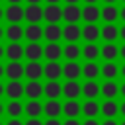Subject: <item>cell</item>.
Returning a JSON list of instances; mask_svg holds the SVG:
<instances>
[{"label":"cell","instance_id":"1","mask_svg":"<svg viewBox=\"0 0 125 125\" xmlns=\"http://www.w3.org/2000/svg\"><path fill=\"white\" fill-rule=\"evenodd\" d=\"M62 20L66 23H76L78 20H82V8H78L76 4H66V8H62Z\"/></svg>","mask_w":125,"mask_h":125},{"label":"cell","instance_id":"2","mask_svg":"<svg viewBox=\"0 0 125 125\" xmlns=\"http://www.w3.org/2000/svg\"><path fill=\"white\" fill-rule=\"evenodd\" d=\"M43 20H47V23H59V20H62V8L49 4L47 8H43Z\"/></svg>","mask_w":125,"mask_h":125},{"label":"cell","instance_id":"3","mask_svg":"<svg viewBox=\"0 0 125 125\" xmlns=\"http://www.w3.org/2000/svg\"><path fill=\"white\" fill-rule=\"evenodd\" d=\"M102 18V10L96 6V4H86L82 8V20L86 23H96L98 20Z\"/></svg>","mask_w":125,"mask_h":125},{"label":"cell","instance_id":"4","mask_svg":"<svg viewBox=\"0 0 125 125\" xmlns=\"http://www.w3.org/2000/svg\"><path fill=\"white\" fill-rule=\"evenodd\" d=\"M25 18V10L20 8V4H10V8H6V20L10 23H20Z\"/></svg>","mask_w":125,"mask_h":125},{"label":"cell","instance_id":"5","mask_svg":"<svg viewBox=\"0 0 125 125\" xmlns=\"http://www.w3.org/2000/svg\"><path fill=\"white\" fill-rule=\"evenodd\" d=\"M62 37L68 41V43H76L80 37H82V29L78 27V23H66L62 27Z\"/></svg>","mask_w":125,"mask_h":125},{"label":"cell","instance_id":"6","mask_svg":"<svg viewBox=\"0 0 125 125\" xmlns=\"http://www.w3.org/2000/svg\"><path fill=\"white\" fill-rule=\"evenodd\" d=\"M43 57L49 62H57L62 57V49L59 43H47V47H43Z\"/></svg>","mask_w":125,"mask_h":125},{"label":"cell","instance_id":"7","mask_svg":"<svg viewBox=\"0 0 125 125\" xmlns=\"http://www.w3.org/2000/svg\"><path fill=\"white\" fill-rule=\"evenodd\" d=\"M80 94H82V86L76 80H66V84L62 86V96L66 100H76Z\"/></svg>","mask_w":125,"mask_h":125},{"label":"cell","instance_id":"8","mask_svg":"<svg viewBox=\"0 0 125 125\" xmlns=\"http://www.w3.org/2000/svg\"><path fill=\"white\" fill-rule=\"evenodd\" d=\"M80 74H82V66H80L76 61H68V62L62 66V76H64L66 80H76Z\"/></svg>","mask_w":125,"mask_h":125},{"label":"cell","instance_id":"9","mask_svg":"<svg viewBox=\"0 0 125 125\" xmlns=\"http://www.w3.org/2000/svg\"><path fill=\"white\" fill-rule=\"evenodd\" d=\"M25 94V86L20 84V80H10V84L6 86V96L10 100H20Z\"/></svg>","mask_w":125,"mask_h":125},{"label":"cell","instance_id":"10","mask_svg":"<svg viewBox=\"0 0 125 125\" xmlns=\"http://www.w3.org/2000/svg\"><path fill=\"white\" fill-rule=\"evenodd\" d=\"M25 20L29 23H39L43 20V8L39 4H29L25 8Z\"/></svg>","mask_w":125,"mask_h":125},{"label":"cell","instance_id":"11","mask_svg":"<svg viewBox=\"0 0 125 125\" xmlns=\"http://www.w3.org/2000/svg\"><path fill=\"white\" fill-rule=\"evenodd\" d=\"M6 57L12 61V62H20L21 57H25V49L20 45V43H10L6 47Z\"/></svg>","mask_w":125,"mask_h":125},{"label":"cell","instance_id":"12","mask_svg":"<svg viewBox=\"0 0 125 125\" xmlns=\"http://www.w3.org/2000/svg\"><path fill=\"white\" fill-rule=\"evenodd\" d=\"M43 37H45L49 43H57V41L62 37V29H61L57 23H49V25L43 29Z\"/></svg>","mask_w":125,"mask_h":125},{"label":"cell","instance_id":"13","mask_svg":"<svg viewBox=\"0 0 125 125\" xmlns=\"http://www.w3.org/2000/svg\"><path fill=\"white\" fill-rule=\"evenodd\" d=\"M41 94H45V86H41L37 80H29L25 84V96L29 100H37Z\"/></svg>","mask_w":125,"mask_h":125},{"label":"cell","instance_id":"14","mask_svg":"<svg viewBox=\"0 0 125 125\" xmlns=\"http://www.w3.org/2000/svg\"><path fill=\"white\" fill-rule=\"evenodd\" d=\"M43 113H45L49 119H57V117L62 113V105H61L57 100H49V102L43 105Z\"/></svg>","mask_w":125,"mask_h":125},{"label":"cell","instance_id":"15","mask_svg":"<svg viewBox=\"0 0 125 125\" xmlns=\"http://www.w3.org/2000/svg\"><path fill=\"white\" fill-rule=\"evenodd\" d=\"M102 35V31H100V27L96 25V23H86L84 27H82V37L88 41V43H96V39Z\"/></svg>","mask_w":125,"mask_h":125},{"label":"cell","instance_id":"16","mask_svg":"<svg viewBox=\"0 0 125 125\" xmlns=\"http://www.w3.org/2000/svg\"><path fill=\"white\" fill-rule=\"evenodd\" d=\"M62 113H64L68 119H76L78 113H82V105H80L76 100H68V102L62 105Z\"/></svg>","mask_w":125,"mask_h":125},{"label":"cell","instance_id":"17","mask_svg":"<svg viewBox=\"0 0 125 125\" xmlns=\"http://www.w3.org/2000/svg\"><path fill=\"white\" fill-rule=\"evenodd\" d=\"M100 55H102L107 62H113V61L119 57V49H117L115 43H105V45L100 49Z\"/></svg>","mask_w":125,"mask_h":125},{"label":"cell","instance_id":"18","mask_svg":"<svg viewBox=\"0 0 125 125\" xmlns=\"http://www.w3.org/2000/svg\"><path fill=\"white\" fill-rule=\"evenodd\" d=\"M82 94H84L86 100H94L98 94H102V86H100L98 82H94V80H88V82L82 86Z\"/></svg>","mask_w":125,"mask_h":125},{"label":"cell","instance_id":"19","mask_svg":"<svg viewBox=\"0 0 125 125\" xmlns=\"http://www.w3.org/2000/svg\"><path fill=\"white\" fill-rule=\"evenodd\" d=\"M41 37H43V29L39 27V23H29L25 27V39H29V43H39Z\"/></svg>","mask_w":125,"mask_h":125},{"label":"cell","instance_id":"20","mask_svg":"<svg viewBox=\"0 0 125 125\" xmlns=\"http://www.w3.org/2000/svg\"><path fill=\"white\" fill-rule=\"evenodd\" d=\"M25 57L29 59V62H37L43 57V47L39 43H29L25 47Z\"/></svg>","mask_w":125,"mask_h":125},{"label":"cell","instance_id":"21","mask_svg":"<svg viewBox=\"0 0 125 125\" xmlns=\"http://www.w3.org/2000/svg\"><path fill=\"white\" fill-rule=\"evenodd\" d=\"M23 74H25V66H21L20 62H10L6 66V76L10 80H20Z\"/></svg>","mask_w":125,"mask_h":125},{"label":"cell","instance_id":"22","mask_svg":"<svg viewBox=\"0 0 125 125\" xmlns=\"http://www.w3.org/2000/svg\"><path fill=\"white\" fill-rule=\"evenodd\" d=\"M117 18H119V10L113 4H105V8H102V20L105 23H113L117 21Z\"/></svg>","mask_w":125,"mask_h":125},{"label":"cell","instance_id":"23","mask_svg":"<svg viewBox=\"0 0 125 125\" xmlns=\"http://www.w3.org/2000/svg\"><path fill=\"white\" fill-rule=\"evenodd\" d=\"M43 74L49 78V80H57L59 76H62V66L59 62H47L45 68H43Z\"/></svg>","mask_w":125,"mask_h":125},{"label":"cell","instance_id":"24","mask_svg":"<svg viewBox=\"0 0 125 125\" xmlns=\"http://www.w3.org/2000/svg\"><path fill=\"white\" fill-rule=\"evenodd\" d=\"M61 94H62V86H61L57 80H49V82L45 84V96H47L49 100H57Z\"/></svg>","mask_w":125,"mask_h":125},{"label":"cell","instance_id":"25","mask_svg":"<svg viewBox=\"0 0 125 125\" xmlns=\"http://www.w3.org/2000/svg\"><path fill=\"white\" fill-rule=\"evenodd\" d=\"M102 111V105H98V102H94V100H88V102H84V105H82V113L88 117V119H96V115Z\"/></svg>","mask_w":125,"mask_h":125},{"label":"cell","instance_id":"26","mask_svg":"<svg viewBox=\"0 0 125 125\" xmlns=\"http://www.w3.org/2000/svg\"><path fill=\"white\" fill-rule=\"evenodd\" d=\"M23 35H25V29H21L20 23H10V27L6 29V37H8L12 43H18Z\"/></svg>","mask_w":125,"mask_h":125},{"label":"cell","instance_id":"27","mask_svg":"<svg viewBox=\"0 0 125 125\" xmlns=\"http://www.w3.org/2000/svg\"><path fill=\"white\" fill-rule=\"evenodd\" d=\"M117 37H119V29H117V25H113V23H105V25L102 27V39H105L107 43H113Z\"/></svg>","mask_w":125,"mask_h":125},{"label":"cell","instance_id":"28","mask_svg":"<svg viewBox=\"0 0 125 125\" xmlns=\"http://www.w3.org/2000/svg\"><path fill=\"white\" fill-rule=\"evenodd\" d=\"M82 57L88 61V62H94L98 57H100V47L96 43H86L84 49H82Z\"/></svg>","mask_w":125,"mask_h":125},{"label":"cell","instance_id":"29","mask_svg":"<svg viewBox=\"0 0 125 125\" xmlns=\"http://www.w3.org/2000/svg\"><path fill=\"white\" fill-rule=\"evenodd\" d=\"M43 68H45V66H41L39 61H37V62H29V64L25 66V76H27L29 80H39V78L43 76Z\"/></svg>","mask_w":125,"mask_h":125},{"label":"cell","instance_id":"30","mask_svg":"<svg viewBox=\"0 0 125 125\" xmlns=\"http://www.w3.org/2000/svg\"><path fill=\"white\" fill-rule=\"evenodd\" d=\"M117 111H119L117 102L107 100V102H104V104H102V113H104V117H105V119H113V117L117 115Z\"/></svg>","mask_w":125,"mask_h":125},{"label":"cell","instance_id":"31","mask_svg":"<svg viewBox=\"0 0 125 125\" xmlns=\"http://www.w3.org/2000/svg\"><path fill=\"white\" fill-rule=\"evenodd\" d=\"M82 74L88 78V80H96L100 74H102V68L96 64V62H86L82 66Z\"/></svg>","mask_w":125,"mask_h":125},{"label":"cell","instance_id":"32","mask_svg":"<svg viewBox=\"0 0 125 125\" xmlns=\"http://www.w3.org/2000/svg\"><path fill=\"white\" fill-rule=\"evenodd\" d=\"M117 92H119V86H117L113 80H107L105 84H102V96H104L105 100H113V98L117 96Z\"/></svg>","mask_w":125,"mask_h":125},{"label":"cell","instance_id":"33","mask_svg":"<svg viewBox=\"0 0 125 125\" xmlns=\"http://www.w3.org/2000/svg\"><path fill=\"white\" fill-rule=\"evenodd\" d=\"M25 113L29 115V119H37V117L43 113V105H41L37 100H29L27 105H25Z\"/></svg>","mask_w":125,"mask_h":125},{"label":"cell","instance_id":"34","mask_svg":"<svg viewBox=\"0 0 125 125\" xmlns=\"http://www.w3.org/2000/svg\"><path fill=\"white\" fill-rule=\"evenodd\" d=\"M80 55H82V49H80L76 43H68V45L62 49V57H66L68 61H76Z\"/></svg>","mask_w":125,"mask_h":125},{"label":"cell","instance_id":"35","mask_svg":"<svg viewBox=\"0 0 125 125\" xmlns=\"http://www.w3.org/2000/svg\"><path fill=\"white\" fill-rule=\"evenodd\" d=\"M119 72H121V68H117L115 62H105V64L102 66V76L107 78V80H113Z\"/></svg>","mask_w":125,"mask_h":125},{"label":"cell","instance_id":"36","mask_svg":"<svg viewBox=\"0 0 125 125\" xmlns=\"http://www.w3.org/2000/svg\"><path fill=\"white\" fill-rule=\"evenodd\" d=\"M6 111H8V115H10V117L18 119V117L21 115V111H25V107H23L18 100H12V102L8 104V107H6Z\"/></svg>","mask_w":125,"mask_h":125},{"label":"cell","instance_id":"37","mask_svg":"<svg viewBox=\"0 0 125 125\" xmlns=\"http://www.w3.org/2000/svg\"><path fill=\"white\" fill-rule=\"evenodd\" d=\"M43 125H62V123H61L59 119H47V121H45Z\"/></svg>","mask_w":125,"mask_h":125},{"label":"cell","instance_id":"38","mask_svg":"<svg viewBox=\"0 0 125 125\" xmlns=\"http://www.w3.org/2000/svg\"><path fill=\"white\" fill-rule=\"evenodd\" d=\"M25 125H43V123H41L39 119H27V121H25Z\"/></svg>","mask_w":125,"mask_h":125},{"label":"cell","instance_id":"39","mask_svg":"<svg viewBox=\"0 0 125 125\" xmlns=\"http://www.w3.org/2000/svg\"><path fill=\"white\" fill-rule=\"evenodd\" d=\"M62 125H80V123H78V119H66Z\"/></svg>","mask_w":125,"mask_h":125},{"label":"cell","instance_id":"40","mask_svg":"<svg viewBox=\"0 0 125 125\" xmlns=\"http://www.w3.org/2000/svg\"><path fill=\"white\" fill-rule=\"evenodd\" d=\"M82 125H100V123H98L96 119H86V121H84Z\"/></svg>","mask_w":125,"mask_h":125},{"label":"cell","instance_id":"41","mask_svg":"<svg viewBox=\"0 0 125 125\" xmlns=\"http://www.w3.org/2000/svg\"><path fill=\"white\" fill-rule=\"evenodd\" d=\"M6 125H23V123H21L20 119H10V121H8Z\"/></svg>","mask_w":125,"mask_h":125},{"label":"cell","instance_id":"42","mask_svg":"<svg viewBox=\"0 0 125 125\" xmlns=\"http://www.w3.org/2000/svg\"><path fill=\"white\" fill-rule=\"evenodd\" d=\"M102 125H117V121H115V119H105Z\"/></svg>","mask_w":125,"mask_h":125},{"label":"cell","instance_id":"43","mask_svg":"<svg viewBox=\"0 0 125 125\" xmlns=\"http://www.w3.org/2000/svg\"><path fill=\"white\" fill-rule=\"evenodd\" d=\"M119 57H123V59H125V43L119 47Z\"/></svg>","mask_w":125,"mask_h":125},{"label":"cell","instance_id":"44","mask_svg":"<svg viewBox=\"0 0 125 125\" xmlns=\"http://www.w3.org/2000/svg\"><path fill=\"white\" fill-rule=\"evenodd\" d=\"M119 18H121V20H123V21H125V6H123V8H121V10H119Z\"/></svg>","mask_w":125,"mask_h":125},{"label":"cell","instance_id":"45","mask_svg":"<svg viewBox=\"0 0 125 125\" xmlns=\"http://www.w3.org/2000/svg\"><path fill=\"white\" fill-rule=\"evenodd\" d=\"M119 113H121V115H123V117H125V102H123V104H121V105H119Z\"/></svg>","mask_w":125,"mask_h":125},{"label":"cell","instance_id":"46","mask_svg":"<svg viewBox=\"0 0 125 125\" xmlns=\"http://www.w3.org/2000/svg\"><path fill=\"white\" fill-rule=\"evenodd\" d=\"M119 37H121V39H123V41H125V25H123V27H121V29H119Z\"/></svg>","mask_w":125,"mask_h":125},{"label":"cell","instance_id":"47","mask_svg":"<svg viewBox=\"0 0 125 125\" xmlns=\"http://www.w3.org/2000/svg\"><path fill=\"white\" fill-rule=\"evenodd\" d=\"M119 92H121V94H123V98H125V82L119 86Z\"/></svg>","mask_w":125,"mask_h":125},{"label":"cell","instance_id":"48","mask_svg":"<svg viewBox=\"0 0 125 125\" xmlns=\"http://www.w3.org/2000/svg\"><path fill=\"white\" fill-rule=\"evenodd\" d=\"M2 74H6V68H4L2 64H0V76H2Z\"/></svg>","mask_w":125,"mask_h":125},{"label":"cell","instance_id":"49","mask_svg":"<svg viewBox=\"0 0 125 125\" xmlns=\"http://www.w3.org/2000/svg\"><path fill=\"white\" fill-rule=\"evenodd\" d=\"M4 55H6V49H2V47H0V59H2Z\"/></svg>","mask_w":125,"mask_h":125},{"label":"cell","instance_id":"50","mask_svg":"<svg viewBox=\"0 0 125 125\" xmlns=\"http://www.w3.org/2000/svg\"><path fill=\"white\" fill-rule=\"evenodd\" d=\"M4 92H6V86H2V84H0V96H2Z\"/></svg>","mask_w":125,"mask_h":125},{"label":"cell","instance_id":"51","mask_svg":"<svg viewBox=\"0 0 125 125\" xmlns=\"http://www.w3.org/2000/svg\"><path fill=\"white\" fill-rule=\"evenodd\" d=\"M66 4H78V0H64Z\"/></svg>","mask_w":125,"mask_h":125},{"label":"cell","instance_id":"52","mask_svg":"<svg viewBox=\"0 0 125 125\" xmlns=\"http://www.w3.org/2000/svg\"><path fill=\"white\" fill-rule=\"evenodd\" d=\"M2 18H6V12H2V8H0V20Z\"/></svg>","mask_w":125,"mask_h":125},{"label":"cell","instance_id":"53","mask_svg":"<svg viewBox=\"0 0 125 125\" xmlns=\"http://www.w3.org/2000/svg\"><path fill=\"white\" fill-rule=\"evenodd\" d=\"M84 2H86V4H96L98 0H84Z\"/></svg>","mask_w":125,"mask_h":125},{"label":"cell","instance_id":"54","mask_svg":"<svg viewBox=\"0 0 125 125\" xmlns=\"http://www.w3.org/2000/svg\"><path fill=\"white\" fill-rule=\"evenodd\" d=\"M8 2H10V4H20L21 0H8Z\"/></svg>","mask_w":125,"mask_h":125},{"label":"cell","instance_id":"55","mask_svg":"<svg viewBox=\"0 0 125 125\" xmlns=\"http://www.w3.org/2000/svg\"><path fill=\"white\" fill-rule=\"evenodd\" d=\"M27 2H29V4H39L41 0H27Z\"/></svg>","mask_w":125,"mask_h":125},{"label":"cell","instance_id":"56","mask_svg":"<svg viewBox=\"0 0 125 125\" xmlns=\"http://www.w3.org/2000/svg\"><path fill=\"white\" fill-rule=\"evenodd\" d=\"M121 74H123V78H125V64L121 66Z\"/></svg>","mask_w":125,"mask_h":125},{"label":"cell","instance_id":"57","mask_svg":"<svg viewBox=\"0 0 125 125\" xmlns=\"http://www.w3.org/2000/svg\"><path fill=\"white\" fill-rule=\"evenodd\" d=\"M2 113H4V105L0 104V115H2Z\"/></svg>","mask_w":125,"mask_h":125},{"label":"cell","instance_id":"58","mask_svg":"<svg viewBox=\"0 0 125 125\" xmlns=\"http://www.w3.org/2000/svg\"><path fill=\"white\" fill-rule=\"evenodd\" d=\"M104 2H105V4H113L115 0H104Z\"/></svg>","mask_w":125,"mask_h":125},{"label":"cell","instance_id":"59","mask_svg":"<svg viewBox=\"0 0 125 125\" xmlns=\"http://www.w3.org/2000/svg\"><path fill=\"white\" fill-rule=\"evenodd\" d=\"M47 2H49V4H57L59 0H47Z\"/></svg>","mask_w":125,"mask_h":125},{"label":"cell","instance_id":"60","mask_svg":"<svg viewBox=\"0 0 125 125\" xmlns=\"http://www.w3.org/2000/svg\"><path fill=\"white\" fill-rule=\"evenodd\" d=\"M2 35H4V29H2V27H0V37H2Z\"/></svg>","mask_w":125,"mask_h":125},{"label":"cell","instance_id":"61","mask_svg":"<svg viewBox=\"0 0 125 125\" xmlns=\"http://www.w3.org/2000/svg\"><path fill=\"white\" fill-rule=\"evenodd\" d=\"M119 125H125V121H123V123H119Z\"/></svg>","mask_w":125,"mask_h":125},{"label":"cell","instance_id":"62","mask_svg":"<svg viewBox=\"0 0 125 125\" xmlns=\"http://www.w3.org/2000/svg\"><path fill=\"white\" fill-rule=\"evenodd\" d=\"M0 125H2V123H0Z\"/></svg>","mask_w":125,"mask_h":125},{"label":"cell","instance_id":"63","mask_svg":"<svg viewBox=\"0 0 125 125\" xmlns=\"http://www.w3.org/2000/svg\"><path fill=\"white\" fill-rule=\"evenodd\" d=\"M123 2H125V0H123Z\"/></svg>","mask_w":125,"mask_h":125}]
</instances>
